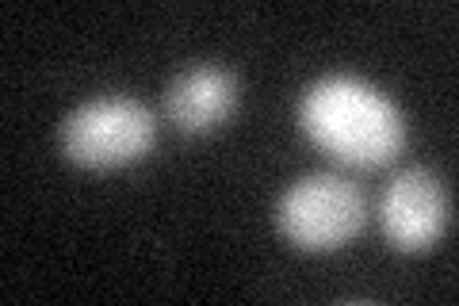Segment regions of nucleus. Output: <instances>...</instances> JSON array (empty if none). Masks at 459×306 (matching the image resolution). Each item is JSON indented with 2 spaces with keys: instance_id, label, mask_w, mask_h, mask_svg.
I'll return each instance as SVG.
<instances>
[{
  "instance_id": "obj_1",
  "label": "nucleus",
  "mask_w": 459,
  "mask_h": 306,
  "mask_svg": "<svg viewBox=\"0 0 459 306\" xmlns=\"http://www.w3.org/2000/svg\"><path fill=\"white\" fill-rule=\"evenodd\" d=\"M299 123L341 165L379 169L406 150V115L386 92L349 73L314 81L299 100Z\"/></svg>"
},
{
  "instance_id": "obj_2",
  "label": "nucleus",
  "mask_w": 459,
  "mask_h": 306,
  "mask_svg": "<svg viewBox=\"0 0 459 306\" xmlns=\"http://www.w3.org/2000/svg\"><path fill=\"white\" fill-rule=\"evenodd\" d=\"M364 188L344 172H307L276 203L280 234L303 253H333L364 230Z\"/></svg>"
},
{
  "instance_id": "obj_3",
  "label": "nucleus",
  "mask_w": 459,
  "mask_h": 306,
  "mask_svg": "<svg viewBox=\"0 0 459 306\" xmlns=\"http://www.w3.org/2000/svg\"><path fill=\"white\" fill-rule=\"evenodd\" d=\"M57 138L62 153L81 169H119L153 150L157 119L134 96H96L65 115Z\"/></svg>"
},
{
  "instance_id": "obj_4",
  "label": "nucleus",
  "mask_w": 459,
  "mask_h": 306,
  "mask_svg": "<svg viewBox=\"0 0 459 306\" xmlns=\"http://www.w3.org/2000/svg\"><path fill=\"white\" fill-rule=\"evenodd\" d=\"M448 218H452L448 184L433 169L421 165L398 169L379 196L383 234L398 253H421L429 245H437V238L448 230Z\"/></svg>"
},
{
  "instance_id": "obj_5",
  "label": "nucleus",
  "mask_w": 459,
  "mask_h": 306,
  "mask_svg": "<svg viewBox=\"0 0 459 306\" xmlns=\"http://www.w3.org/2000/svg\"><path fill=\"white\" fill-rule=\"evenodd\" d=\"M165 119L180 130V135H207V130L222 127L238 108V77L214 62L188 66L184 73L169 81L161 96Z\"/></svg>"
}]
</instances>
